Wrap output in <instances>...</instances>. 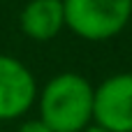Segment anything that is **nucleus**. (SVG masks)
<instances>
[{
    "label": "nucleus",
    "instance_id": "nucleus-1",
    "mask_svg": "<svg viewBox=\"0 0 132 132\" xmlns=\"http://www.w3.org/2000/svg\"><path fill=\"white\" fill-rule=\"evenodd\" d=\"M95 88L77 72L53 77L39 95V118L53 132H84L93 121Z\"/></svg>",
    "mask_w": 132,
    "mask_h": 132
},
{
    "label": "nucleus",
    "instance_id": "nucleus-2",
    "mask_svg": "<svg viewBox=\"0 0 132 132\" xmlns=\"http://www.w3.org/2000/svg\"><path fill=\"white\" fill-rule=\"evenodd\" d=\"M65 26L88 42L116 37L132 19V0H63Z\"/></svg>",
    "mask_w": 132,
    "mask_h": 132
},
{
    "label": "nucleus",
    "instance_id": "nucleus-3",
    "mask_svg": "<svg viewBox=\"0 0 132 132\" xmlns=\"http://www.w3.org/2000/svg\"><path fill=\"white\" fill-rule=\"evenodd\" d=\"M93 121L109 132H132V72L111 74L95 88Z\"/></svg>",
    "mask_w": 132,
    "mask_h": 132
},
{
    "label": "nucleus",
    "instance_id": "nucleus-4",
    "mask_svg": "<svg viewBox=\"0 0 132 132\" xmlns=\"http://www.w3.org/2000/svg\"><path fill=\"white\" fill-rule=\"evenodd\" d=\"M37 97L32 72L14 56L0 53V121H12L26 114Z\"/></svg>",
    "mask_w": 132,
    "mask_h": 132
},
{
    "label": "nucleus",
    "instance_id": "nucleus-5",
    "mask_svg": "<svg viewBox=\"0 0 132 132\" xmlns=\"http://www.w3.org/2000/svg\"><path fill=\"white\" fill-rule=\"evenodd\" d=\"M21 30L35 42H49L65 28L63 0H30L21 12Z\"/></svg>",
    "mask_w": 132,
    "mask_h": 132
},
{
    "label": "nucleus",
    "instance_id": "nucleus-6",
    "mask_svg": "<svg viewBox=\"0 0 132 132\" xmlns=\"http://www.w3.org/2000/svg\"><path fill=\"white\" fill-rule=\"evenodd\" d=\"M16 132H53V130H51L42 118H35V121H26Z\"/></svg>",
    "mask_w": 132,
    "mask_h": 132
},
{
    "label": "nucleus",
    "instance_id": "nucleus-7",
    "mask_svg": "<svg viewBox=\"0 0 132 132\" xmlns=\"http://www.w3.org/2000/svg\"><path fill=\"white\" fill-rule=\"evenodd\" d=\"M84 132H109V130H104V128H100V125H88Z\"/></svg>",
    "mask_w": 132,
    "mask_h": 132
}]
</instances>
